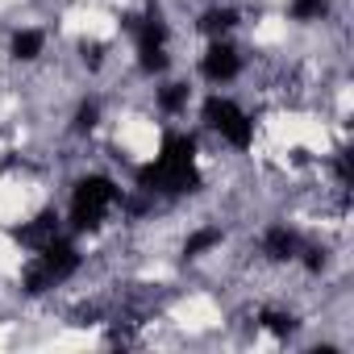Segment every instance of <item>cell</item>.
<instances>
[{
  "label": "cell",
  "instance_id": "1",
  "mask_svg": "<svg viewBox=\"0 0 354 354\" xmlns=\"http://www.w3.org/2000/svg\"><path fill=\"white\" fill-rule=\"evenodd\" d=\"M192 154H196L192 138L171 133V138L162 142V154L138 171V184H142L146 192H188V188H196Z\"/></svg>",
  "mask_w": 354,
  "mask_h": 354
},
{
  "label": "cell",
  "instance_id": "2",
  "mask_svg": "<svg viewBox=\"0 0 354 354\" xmlns=\"http://www.w3.org/2000/svg\"><path fill=\"white\" fill-rule=\"evenodd\" d=\"M117 205V184L104 180V175H92V180H80L75 184V196H71V225L75 230H92L104 209Z\"/></svg>",
  "mask_w": 354,
  "mask_h": 354
},
{
  "label": "cell",
  "instance_id": "3",
  "mask_svg": "<svg viewBox=\"0 0 354 354\" xmlns=\"http://www.w3.org/2000/svg\"><path fill=\"white\" fill-rule=\"evenodd\" d=\"M75 267H80V254H75V246H67V242H50V246H42L38 250V263L26 271V288L30 292H46V288H55V283H63L67 275H75Z\"/></svg>",
  "mask_w": 354,
  "mask_h": 354
},
{
  "label": "cell",
  "instance_id": "4",
  "mask_svg": "<svg viewBox=\"0 0 354 354\" xmlns=\"http://www.w3.org/2000/svg\"><path fill=\"white\" fill-rule=\"evenodd\" d=\"M205 121L225 138V142H234V146H250V138H254V125H250V117L234 104V100H221V96H213L209 104H205Z\"/></svg>",
  "mask_w": 354,
  "mask_h": 354
},
{
  "label": "cell",
  "instance_id": "5",
  "mask_svg": "<svg viewBox=\"0 0 354 354\" xmlns=\"http://www.w3.org/2000/svg\"><path fill=\"white\" fill-rule=\"evenodd\" d=\"M133 30H138V59H142V67L146 71H162L167 67V55H162V21H158V13H150Z\"/></svg>",
  "mask_w": 354,
  "mask_h": 354
},
{
  "label": "cell",
  "instance_id": "6",
  "mask_svg": "<svg viewBox=\"0 0 354 354\" xmlns=\"http://www.w3.org/2000/svg\"><path fill=\"white\" fill-rule=\"evenodd\" d=\"M238 67H242V63H238V50H234L230 42H213V46H209V55L201 59V71H205L213 84L234 80V75H238Z\"/></svg>",
  "mask_w": 354,
  "mask_h": 354
},
{
  "label": "cell",
  "instance_id": "7",
  "mask_svg": "<svg viewBox=\"0 0 354 354\" xmlns=\"http://www.w3.org/2000/svg\"><path fill=\"white\" fill-rule=\"evenodd\" d=\"M13 238H17V242H26V246H34V250H42V246H50V242L59 238V217H55V213H42L34 225L13 230Z\"/></svg>",
  "mask_w": 354,
  "mask_h": 354
},
{
  "label": "cell",
  "instance_id": "8",
  "mask_svg": "<svg viewBox=\"0 0 354 354\" xmlns=\"http://www.w3.org/2000/svg\"><path fill=\"white\" fill-rule=\"evenodd\" d=\"M263 246H267V254H271V259H292V254L300 250V238H296L292 230L275 225V230L267 234V242H263Z\"/></svg>",
  "mask_w": 354,
  "mask_h": 354
},
{
  "label": "cell",
  "instance_id": "9",
  "mask_svg": "<svg viewBox=\"0 0 354 354\" xmlns=\"http://www.w3.org/2000/svg\"><path fill=\"white\" fill-rule=\"evenodd\" d=\"M38 50H42V34H38V30H26V34L13 38V55H17V59H34Z\"/></svg>",
  "mask_w": 354,
  "mask_h": 354
},
{
  "label": "cell",
  "instance_id": "10",
  "mask_svg": "<svg viewBox=\"0 0 354 354\" xmlns=\"http://www.w3.org/2000/svg\"><path fill=\"white\" fill-rule=\"evenodd\" d=\"M230 26H234V13H230V9H213V13H205V21H201V30H205V34H213V38H217V34H225Z\"/></svg>",
  "mask_w": 354,
  "mask_h": 354
},
{
  "label": "cell",
  "instance_id": "11",
  "mask_svg": "<svg viewBox=\"0 0 354 354\" xmlns=\"http://www.w3.org/2000/svg\"><path fill=\"white\" fill-rule=\"evenodd\" d=\"M217 242H221V230H201V234L188 238L184 254H201V250H209V246H217Z\"/></svg>",
  "mask_w": 354,
  "mask_h": 354
},
{
  "label": "cell",
  "instance_id": "12",
  "mask_svg": "<svg viewBox=\"0 0 354 354\" xmlns=\"http://www.w3.org/2000/svg\"><path fill=\"white\" fill-rule=\"evenodd\" d=\"M329 9V0H296V5H292V13L300 17V21H308V17H321Z\"/></svg>",
  "mask_w": 354,
  "mask_h": 354
},
{
  "label": "cell",
  "instance_id": "13",
  "mask_svg": "<svg viewBox=\"0 0 354 354\" xmlns=\"http://www.w3.org/2000/svg\"><path fill=\"white\" fill-rule=\"evenodd\" d=\"M158 100H162V109H171V113H175V109L188 100V88H184V84H171V88H162V96H158Z\"/></svg>",
  "mask_w": 354,
  "mask_h": 354
},
{
  "label": "cell",
  "instance_id": "14",
  "mask_svg": "<svg viewBox=\"0 0 354 354\" xmlns=\"http://www.w3.org/2000/svg\"><path fill=\"white\" fill-rule=\"evenodd\" d=\"M263 325H267L271 333H292V317H283V313H267Z\"/></svg>",
  "mask_w": 354,
  "mask_h": 354
},
{
  "label": "cell",
  "instance_id": "15",
  "mask_svg": "<svg viewBox=\"0 0 354 354\" xmlns=\"http://www.w3.org/2000/svg\"><path fill=\"white\" fill-rule=\"evenodd\" d=\"M96 117H100V109H96V104H84V109H80V117H75V125H80V129H92V125H96Z\"/></svg>",
  "mask_w": 354,
  "mask_h": 354
}]
</instances>
